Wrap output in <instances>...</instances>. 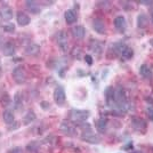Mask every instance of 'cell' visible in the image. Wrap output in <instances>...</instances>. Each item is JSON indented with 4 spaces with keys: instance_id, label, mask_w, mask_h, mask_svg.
<instances>
[{
    "instance_id": "cell-1",
    "label": "cell",
    "mask_w": 153,
    "mask_h": 153,
    "mask_svg": "<svg viewBox=\"0 0 153 153\" xmlns=\"http://www.w3.org/2000/svg\"><path fill=\"white\" fill-rule=\"evenodd\" d=\"M90 117V112L88 110H79V108H73L70 112V118L76 121V123L86 121Z\"/></svg>"
},
{
    "instance_id": "cell-2",
    "label": "cell",
    "mask_w": 153,
    "mask_h": 153,
    "mask_svg": "<svg viewBox=\"0 0 153 153\" xmlns=\"http://www.w3.org/2000/svg\"><path fill=\"white\" fill-rule=\"evenodd\" d=\"M12 76H13L14 81L17 83V85H22L26 81L27 79V74H26V71L23 66H16L13 69V72H12Z\"/></svg>"
},
{
    "instance_id": "cell-3",
    "label": "cell",
    "mask_w": 153,
    "mask_h": 153,
    "mask_svg": "<svg viewBox=\"0 0 153 153\" xmlns=\"http://www.w3.org/2000/svg\"><path fill=\"white\" fill-rule=\"evenodd\" d=\"M81 140L86 143H90V144H98L101 143V137L98 135H96L95 133L91 131V129L89 130H83L81 134Z\"/></svg>"
},
{
    "instance_id": "cell-4",
    "label": "cell",
    "mask_w": 153,
    "mask_h": 153,
    "mask_svg": "<svg viewBox=\"0 0 153 153\" xmlns=\"http://www.w3.org/2000/svg\"><path fill=\"white\" fill-rule=\"evenodd\" d=\"M56 38V42H57L58 47L63 51H66L69 48V40H68V36L64 31H58L55 36Z\"/></svg>"
},
{
    "instance_id": "cell-5",
    "label": "cell",
    "mask_w": 153,
    "mask_h": 153,
    "mask_svg": "<svg viewBox=\"0 0 153 153\" xmlns=\"http://www.w3.org/2000/svg\"><path fill=\"white\" fill-rule=\"evenodd\" d=\"M14 16V12L12 7L9 6L7 2H4L0 6V17L4 21H10Z\"/></svg>"
},
{
    "instance_id": "cell-6",
    "label": "cell",
    "mask_w": 153,
    "mask_h": 153,
    "mask_svg": "<svg viewBox=\"0 0 153 153\" xmlns=\"http://www.w3.org/2000/svg\"><path fill=\"white\" fill-rule=\"evenodd\" d=\"M54 101L57 105H63L66 101V95H65V90L62 86H57L54 90Z\"/></svg>"
},
{
    "instance_id": "cell-7",
    "label": "cell",
    "mask_w": 153,
    "mask_h": 153,
    "mask_svg": "<svg viewBox=\"0 0 153 153\" xmlns=\"http://www.w3.org/2000/svg\"><path fill=\"white\" fill-rule=\"evenodd\" d=\"M1 51L4 53V55H6V56H13L16 53V46L13 41H6L2 44Z\"/></svg>"
},
{
    "instance_id": "cell-8",
    "label": "cell",
    "mask_w": 153,
    "mask_h": 153,
    "mask_svg": "<svg viewBox=\"0 0 153 153\" xmlns=\"http://www.w3.org/2000/svg\"><path fill=\"white\" fill-rule=\"evenodd\" d=\"M61 130L68 136H76V128L68 121H63L61 123Z\"/></svg>"
},
{
    "instance_id": "cell-9",
    "label": "cell",
    "mask_w": 153,
    "mask_h": 153,
    "mask_svg": "<svg viewBox=\"0 0 153 153\" xmlns=\"http://www.w3.org/2000/svg\"><path fill=\"white\" fill-rule=\"evenodd\" d=\"M39 51H40V46L36 42H30L24 48V53L27 56H36L39 54Z\"/></svg>"
},
{
    "instance_id": "cell-10",
    "label": "cell",
    "mask_w": 153,
    "mask_h": 153,
    "mask_svg": "<svg viewBox=\"0 0 153 153\" xmlns=\"http://www.w3.org/2000/svg\"><path fill=\"white\" fill-rule=\"evenodd\" d=\"M71 33L76 39H83L86 36V29L82 25H74L71 29Z\"/></svg>"
},
{
    "instance_id": "cell-11",
    "label": "cell",
    "mask_w": 153,
    "mask_h": 153,
    "mask_svg": "<svg viewBox=\"0 0 153 153\" xmlns=\"http://www.w3.org/2000/svg\"><path fill=\"white\" fill-rule=\"evenodd\" d=\"M93 29L97 33H100V34H104L106 32V25H105V23L103 22L102 19H98L93 21Z\"/></svg>"
},
{
    "instance_id": "cell-12",
    "label": "cell",
    "mask_w": 153,
    "mask_h": 153,
    "mask_svg": "<svg viewBox=\"0 0 153 153\" xmlns=\"http://www.w3.org/2000/svg\"><path fill=\"white\" fill-rule=\"evenodd\" d=\"M105 98H106V104L108 106L113 108L114 106V88L113 87H108L105 90Z\"/></svg>"
},
{
    "instance_id": "cell-13",
    "label": "cell",
    "mask_w": 153,
    "mask_h": 153,
    "mask_svg": "<svg viewBox=\"0 0 153 153\" xmlns=\"http://www.w3.org/2000/svg\"><path fill=\"white\" fill-rule=\"evenodd\" d=\"M2 120L7 125H10V123H13L15 121V114H14V112L12 110H9V108H6L4 112H2Z\"/></svg>"
},
{
    "instance_id": "cell-14",
    "label": "cell",
    "mask_w": 153,
    "mask_h": 153,
    "mask_svg": "<svg viewBox=\"0 0 153 153\" xmlns=\"http://www.w3.org/2000/svg\"><path fill=\"white\" fill-rule=\"evenodd\" d=\"M25 7L29 12H31L32 14H38L40 13L41 8H40V5L37 1H25Z\"/></svg>"
},
{
    "instance_id": "cell-15",
    "label": "cell",
    "mask_w": 153,
    "mask_h": 153,
    "mask_svg": "<svg viewBox=\"0 0 153 153\" xmlns=\"http://www.w3.org/2000/svg\"><path fill=\"white\" fill-rule=\"evenodd\" d=\"M17 23H19V25L21 26H26L30 24V22H31V19L26 15L25 13H23V12H19L17 13Z\"/></svg>"
},
{
    "instance_id": "cell-16",
    "label": "cell",
    "mask_w": 153,
    "mask_h": 153,
    "mask_svg": "<svg viewBox=\"0 0 153 153\" xmlns=\"http://www.w3.org/2000/svg\"><path fill=\"white\" fill-rule=\"evenodd\" d=\"M114 26L117 27V30H119L120 32H123L126 30V26H127L126 19L123 16H117L114 19Z\"/></svg>"
},
{
    "instance_id": "cell-17",
    "label": "cell",
    "mask_w": 153,
    "mask_h": 153,
    "mask_svg": "<svg viewBox=\"0 0 153 153\" xmlns=\"http://www.w3.org/2000/svg\"><path fill=\"white\" fill-rule=\"evenodd\" d=\"M90 51L96 55H101L103 51V45L98 40H91L90 41Z\"/></svg>"
},
{
    "instance_id": "cell-18",
    "label": "cell",
    "mask_w": 153,
    "mask_h": 153,
    "mask_svg": "<svg viewBox=\"0 0 153 153\" xmlns=\"http://www.w3.org/2000/svg\"><path fill=\"white\" fill-rule=\"evenodd\" d=\"M140 76H143V78H145V79H151V78H152V71H151L150 66H149L147 64L140 65Z\"/></svg>"
},
{
    "instance_id": "cell-19",
    "label": "cell",
    "mask_w": 153,
    "mask_h": 153,
    "mask_svg": "<svg viewBox=\"0 0 153 153\" xmlns=\"http://www.w3.org/2000/svg\"><path fill=\"white\" fill-rule=\"evenodd\" d=\"M64 16H65V21H66V23H68V24H73V23H76V14L74 13L72 9H69V10H66Z\"/></svg>"
},
{
    "instance_id": "cell-20",
    "label": "cell",
    "mask_w": 153,
    "mask_h": 153,
    "mask_svg": "<svg viewBox=\"0 0 153 153\" xmlns=\"http://www.w3.org/2000/svg\"><path fill=\"white\" fill-rule=\"evenodd\" d=\"M131 125L133 127L136 129V130H140V129H145L146 128V122L142 119H138V118H135L131 121Z\"/></svg>"
},
{
    "instance_id": "cell-21",
    "label": "cell",
    "mask_w": 153,
    "mask_h": 153,
    "mask_svg": "<svg viewBox=\"0 0 153 153\" xmlns=\"http://www.w3.org/2000/svg\"><path fill=\"white\" fill-rule=\"evenodd\" d=\"M96 128H97V130H98L100 133H102V134L105 133L106 129H108V120L104 119V118L100 119V120L97 121V123H96Z\"/></svg>"
},
{
    "instance_id": "cell-22",
    "label": "cell",
    "mask_w": 153,
    "mask_h": 153,
    "mask_svg": "<svg viewBox=\"0 0 153 153\" xmlns=\"http://www.w3.org/2000/svg\"><path fill=\"white\" fill-rule=\"evenodd\" d=\"M36 113L33 112V111H29L25 115H24V118H23V123L24 125H30L31 122H33L36 120Z\"/></svg>"
},
{
    "instance_id": "cell-23",
    "label": "cell",
    "mask_w": 153,
    "mask_h": 153,
    "mask_svg": "<svg viewBox=\"0 0 153 153\" xmlns=\"http://www.w3.org/2000/svg\"><path fill=\"white\" fill-rule=\"evenodd\" d=\"M149 23V17L145 14H140L137 17V25L138 27H145Z\"/></svg>"
},
{
    "instance_id": "cell-24",
    "label": "cell",
    "mask_w": 153,
    "mask_h": 153,
    "mask_svg": "<svg viewBox=\"0 0 153 153\" xmlns=\"http://www.w3.org/2000/svg\"><path fill=\"white\" fill-rule=\"evenodd\" d=\"M13 102L16 108H19L22 106V104H23V97H22V94H21V93H16V94H15Z\"/></svg>"
},
{
    "instance_id": "cell-25",
    "label": "cell",
    "mask_w": 153,
    "mask_h": 153,
    "mask_svg": "<svg viewBox=\"0 0 153 153\" xmlns=\"http://www.w3.org/2000/svg\"><path fill=\"white\" fill-rule=\"evenodd\" d=\"M122 57H125V58H131L133 57V49H130V48H129V47H126V49H125V51H122Z\"/></svg>"
},
{
    "instance_id": "cell-26",
    "label": "cell",
    "mask_w": 153,
    "mask_h": 153,
    "mask_svg": "<svg viewBox=\"0 0 153 153\" xmlns=\"http://www.w3.org/2000/svg\"><path fill=\"white\" fill-rule=\"evenodd\" d=\"M4 30L6 32H14L15 31V25L14 24H7L4 26Z\"/></svg>"
},
{
    "instance_id": "cell-27",
    "label": "cell",
    "mask_w": 153,
    "mask_h": 153,
    "mask_svg": "<svg viewBox=\"0 0 153 153\" xmlns=\"http://www.w3.org/2000/svg\"><path fill=\"white\" fill-rule=\"evenodd\" d=\"M9 153H23V150H22V147H14V149H12L10 151H9Z\"/></svg>"
},
{
    "instance_id": "cell-28",
    "label": "cell",
    "mask_w": 153,
    "mask_h": 153,
    "mask_svg": "<svg viewBox=\"0 0 153 153\" xmlns=\"http://www.w3.org/2000/svg\"><path fill=\"white\" fill-rule=\"evenodd\" d=\"M146 111H147V115L151 118V120H153V106H149Z\"/></svg>"
},
{
    "instance_id": "cell-29",
    "label": "cell",
    "mask_w": 153,
    "mask_h": 153,
    "mask_svg": "<svg viewBox=\"0 0 153 153\" xmlns=\"http://www.w3.org/2000/svg\"><path fill=\"white\" fill-rule=\"evenodd\" d=\"M85 59H86V62H87L88 65H91V64H93V57H91L90 55H86V56H85Z\"/></svg>"
},
{
    "instance_id": "cell-30",
    "label": "cell",
    "mask_w": 153,
    "mask_h": 153,
    "mask_svg": "<svg viewBox=\"0 0 153 153\" xmlns=\"http://www.w3.org/2000/svg\"><path fill=\"white\" fill-rule=\"evenodd\" d=\"M140 4H142V5H153L152 1H142Z\"/></svg>"
},
{
    "instance_id": "cell-31",
    "label": "cell",
    "mask_w": 153,
    "mask_h": 153,
    "mask_svg": "<svg viewBox=\"0 0 153 153\" xmlns=\"http://www.w3.org/2000/svg\"><path fill=\"white\" fill-rule=\"evenodd\" d=\"M2 74V63H1V59H0V76Z\"/></svg>"
},
{
    "instance_id": "cell-32",
    "label": "cell",
    "mask_w": 153,
    "mask_h": 153,
    "mask_svg": "<svg viewBox=\"0 0 153 153\" xmlns=\"http://www.w3.org/2000/svg\"><path fill=\"white\" fill-rule=\"evenodd\" d=\"M150 44H152V45H153V39H151V40H150Z\"/></svg>"
}]
</instances>
